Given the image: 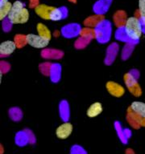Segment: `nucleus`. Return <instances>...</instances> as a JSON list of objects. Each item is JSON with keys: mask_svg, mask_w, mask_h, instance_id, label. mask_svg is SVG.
I'll return each mask as SVG.
<instances>
[{"mask_svg": "<svg viewBox=\"0 0 145 154\" xmlns=\"http://www.w3.org/2000/svg\"><path fill=\"white\" fill-rule=\"evenodd\" d=\"M7 19L12 24L25 23L29 19L28 10L21 1H15Z\"/></svg>", "mask_w": 145, "mask_h": 154, "instance_id": "1", "label": "nucleus"}, {"mask_svg": "<svg viewBox=\"0 0 145 154\" xmlns=\"http://www.w3.org/2000/svg\"><path fill=\"white\" fill-rule=\"evenodd\" d=\"M143 24L139 18L132 16L128 18L123 30L131 42H137L143 33Z\"/></svg>", "mask_w": 145, "mask_h": 154, "instance_id": "2", "label": "nucleus"}, {"mask_svg": "<svg viewBox=\"0 0 145 154\" xmlns=\"http://www.w3.org/2000/svg\"><path fill=\"white\" fill-rule=\"evenodd\" d=\"M36 14L45 20L58 21L65 17V13L60 8L50 7L45 4H39L35 8Z\"/></svg>", "mask_w": 145, "mask_h": 154, "instance_id": "3", "label": "nucleus"}, {"mask_svg": "<svg viewBox=\"0 0 145 154\" xmlns=\"http://www.w3.org/2000/svg\"><path fill=\"white\" fill-rule=\"evenodd\" d=\"M123 79H124L126 86L133 96L139 97L142 95V89L140 88V84H138L137 79L133 72H128L125 74Z\"/></svg>", "mask_w": 145, "mask_h": 154, "instance_id": "4", "label": "nucleus"}, {"mask_svg": "<svg viewBox=\"0 0 145 154\" xmlns=\"http://www.w3.org/2000/svg\"><path fill=\"white\" fill-rule=\"evenodd\" d=\"M96 37L100 43H106L111 38V24L106 22H102L95 29Z\"/></svg>", "mask_w": 145, "mask_h": 154, "instance_id": "5", "label": "nucleus"}, {"mask_svg": "<svg viewBox=\"0 0 145 154\" xmlns=\"http://www.w3.org/2000/svg\"><path fill=\"white\" fill-rule=\"evenodd\" d=\"M127 120L128 124L135 129H139L140 127H145V117L134 112L130 107L128 108L127 112Z\"/></svg>", "mask_w": 145, "mask_h": 154, "instance_id": "6", "label": "nucleus"}, {"mask_svg": "<svg viewBox=\"0 0 145 154\" xmlns=\"http://www.w3.org/2000/svg\"><path fill=\"white\" fill-rule=\"evenodd\" d=\"M27 39L29 45L36 48H44L48 45L49 43V41L46 40L44 38H41L39 35H35V34L27 35Z\"/></svg>", "mask_w": 145, "mask_h": 154, "instance_id": "7", "label": "nucleus"}, {"mask_svg": "<svg viewBox=\"0 0 145 154\" xmlns=\"http://www.w3.org/2000/svg\"><path fill=\"white\" fill-rule=\"evenodd\" d=\"M106 88L107 91L111 95H112L114 97H121L125 93V89L120 84H117L115 82L109 81L106 85Z\"/></svg>", "mask_w": 145, "mask_h": 154, "instance_id": "8", "label": "nucleus"}, {"mask_svg": "<svg viewBox=\"0 0 145 154\" xmlns=\"http://www.w3.org/2000/svg\"><path fill=\"white\" fill-rule=\"evenodd\" d=\"M72 132V125L69 122L60 125L56 130V135L60 139H66L69 137Z\"/></svg>", "mask_w": 145, "mask_h": 154, "instance_id": "9", "label": "nucleus"}, {"mask_svg": "<svg viewBox=\"0 0 145 154\" xmlns=\"http://www.w3.org/2000/svg\"><path fill=\"white\" fill-rule=\"evenodd\" d=\"M104 21V16L102 14H97L91 15L85 19L84 25L87 27H97Z\"/></svg>", "mask_w": 145, "mask_h": 154, "instance_id": "10", "label": "nucleus"}, {"mask_svg": "<svg viewBox=\"0 0 145 154\" xmlns=\"http://www.w3.org/2000/svg\"><path fill=\"white\" fill-rule=\"evenodd\" d=\"M16 48V45L13 41L7 40L2 43L0 45V55H1V57L11 55V53L14 52Z\"/></svg>", "mask_w": 145, "mask_h": 154, "instance_id": "11", "label": "nucleus"}, {"mask_svg": "<svg viewBox=\"0 0 145 154\" xmlns=\"http://www.w3.org/2000/svg\"><path fill=\"white\" fill-rule=\"evenodd\" d=\"M11 2H10L8 0H0V19L4 20L6 18L8 17L10 12L12 8Z\"/></svg>", "mask_w": 145, "mask_h": 154, "instance_id": "12", "label": "nucleus"}, {"mask_svg": "<svg viewBox=\"0 0 145 154\" xmlns=\"http://www.w3.org/2000/svg\"><path fill=\"white\" fill-rule=\"evenodd\" d=\"M127 17L125 11H118L114 13L113 17L114 23L118 28H123L126 24V22L127 20Z\"/></svg>", "mask_w": 145, "mask_h": 154, "instance_id": "13", "label": "nucleus"}, {"mask_svg": "<svg viewBox=\"0 0 145 154\" xmlns=\"http://www.w3.org/2000/svg\"><path fill=\"white\" fill-rule=\"evenodd\" d=\"M81 29L79 27V25H67L65 27H63L62 29V34L63 35L67 37V38H71V37H74L77 35H79Z\"/></svg>", "mask_w": 145, "mask_h": 154, "instance_id": "14", "label": "nucleus"}, {"mask_svg": "<svg viewBox=\"0 0 145 154\" xmlns=\"http://www.w3.org/2000/svg\"><path fill=\"white\" fill-rule=\"evenodd\" d=\"M102 112V105L99 102H95L93 104L89 106V108L87 109V116L90 118L96 117L99 114H101Z\"/></svg>", "mask_w": 145, "mask_h": 154, "instance_id": "15", "label": "nucleus"}, {"mask_svg": "<svg viewBox=\"0 0 145 154\" xmlns=\"http://www.w3.org/2000/svg\"><path fill=\"white\" fill-rule=\"evenodd\" d=\"M118 44H115V43H113L111 44L110 47L107 49V52H106V57L105 62L107 65H110L112 63V62L114 60V57L115 55H117V52H118Z\"/></svg>", "mask_w": 145, "mask_h": 154, "instance_id": "16", "label": "nucleus"}, {"mask_svg": "<svg viewBox=\"0 0 145 154\" xmlns=\"http://www.w3.org/2000/svg\"><path fill=\"white\" fill-rule=\"evenodd\" d=\"M130 108L140 116L145 117V103H143L141 101H134L130 104Z\"/></svg>", "mask_w": 145, "mask_h": 154, "instance_id": "17", "label": "nucleus"}, {"mask_svg": "<svg viewBox=\"0 0 145 154\" xmlns=\"http://www.w3.org/2000/svg\"><path fill=\"white\" fill-rule=\"evenodd\" d=\"M36 30L38 32V35L40 36L41 38H44L46 40L50 41L52 34H51L50 30L43 23H38L36 26Z\"/></svg>", "mask_w": 145, "mask_h": 154, "instance_id": "18", "label": "nucleus"}, {"mask_svg": "<svg viewBox=\"0 0 145 154\" xmlns=\"http://www.w3.org/2000/svg\"><path fill=\"white\" fill-rule=\"evenodd\" d=\"M41 55L46 59H60L63 56V53L55 49H45L42 51Z\"/></svg>", "mask_w": 145, "mask_h": 154, "instance_id": "19", "label": "nucleus"}, {"mask_svg": "<svg viewBox=\"0 0 145 154\" xmlns=\"http://www.w3.org/2000/svg\"><path fill=\"white\" fill-rule=\"evenodd\" d=\"M28 141H31V139H30L29 134H27V131H23V132L17 133L15 142L18 145L23 146V145H25Z\"/></svg>", "mask_w": 145, "mask_h": 154, "instance_id": "20", "label": "nucleus"}, {"mask_svg": "<svg viewBox=\"0 0 145 154\" xmlns=\"http://www.w3.org/2000/svg\"><path fill=\"white\" fill-rule=\"evenodd\" d=\"M135 16L139 18L143 26H145V0H139V8L135 14Z\"/></svg>", "mask_w": 145, "mask_h": 154, "instance_id": "21", "label": "nucleus"}, {"mask_svg": "<svg viewBox=\"0 0 145 154\" xmlns=\"http://www.w3.org/2000/svg\"><path fill=\"white\" fill-rule=\"evenodd\" d=\"M79 35L81 37H84V38H89V39H93L96 37L95 30L91 27H87V26L81 29Z\"/></svg>", "mask_w": 145, "mask_h": 154, "instance_id": "22", "label": "nucleus"}, {"mask_svg": "<svg viewBox=\"0 0 145 154\" xmlns=\"http://www.w3.org/2000/svg\"><path fill=\"white\" fill-rule=\"evenodd\" d=\"M60 117L64 121H67L69 117V105L66 101H62L60 104Z\"/></svg>", "mask_w": 145, "mask_h": 154, "instance_id": "23", "label": "nucleus"}, {"mask_svg": "<svg viewBox=\"0 0 145 154\" xmlns=\"http://www.w3.org/2000/svg\"><path fill=\"white\" fill-rule=\"evenodd\" d=\"M50 76L51 79L53 82H57L60 79V65L54 63L52 66L50 72Z\"/></svg>", "mask_w": 145, "mask_h": 154, "instance_id": "24", "label": "nucleus"}, {"mask_svg": "<svg viewBox=\"0 0 145 154\" xmlns=\"http://www.w3.org/2000/svg\"><path fill=\"white\" fill-rule=\"evenodd\" d=\"M14 42L18 48H24V46L27 43V35H16L14 36Z\"/></svg>", "mask_w": 145, "mask_h": 154, "instance_id": "25", "label": "nucleus"}, {"mask_svg": "<svg viewBox=\"0 0 145 154\" xmlns=\"http://www.w3.org/2000/svg\"><path fill=\"white\" fill-rule=\"evenodd\" d=\"M52 66H53V64L50 63H44L40 65V70L41 73L44 75L49 76Z\"/></svg>", "mask_w": 145, "mask_h": 154, "instance_id": "26", "label": "nucleus"}, {"mask_svg": "<svg viewBox=\"0 0 145 154\" xmlns=\"http://www.w3.org/2000/svg\"><path fill=\"white\" fill-rule=\"evenodd\" d=\"M91 39L89 38H84V37H80L79 38H77V40L75 42V48L81 49V48H84L85 47H86V45L90 42Z\"/></svg>", "mask_w": 145, "mask_h": 154, "instance_id": "27", "label": "nucleus"}, {"mask_svg": "<svg viewBox=\"0 0 145 154\" xmlns=\"http://www.w3.org/2000/svg\"><path fill=\"white\" fill-rule=\"evenodd\" d=\"M115 37L121 41H125V42H128V43H132V42L129 39V38H128L127 36V35H126L125 31L123 30V28H118V31H117V33H116L115 35Z\"/></svg>", "mask_w": 145, "mask_h": 154, "instance_id": "28", "label": "nucleus"}, {"mask_svg": "<svg viewBox=\"0 0 145 154\" xmlns=\"http://www.w3.org/2000/svg\"><path fill=\"white\" fill-rule=\"evenodd\" d=\"M10 116L12 120H19L22 118V112L19 108H11L9 112Z\"/></svg>", "mask_w": 145, "mask_h": 154, "instance_id": "29", "label": "nucleus"}, {"mask_svg": "<svg viewBox=\"0 0 145 154\" xmlns=\"http://www.w3.org/2000/svg\"><path fill=\"white\" fill-rule=\"evenodd\" d=\"M114 126H115L116 131H117V132H118V137H120V139H121V140H122V142H124V143H126L127 137H126L125 133H124V130L121 129L120 125H119L118 122H116L115 124H114Z\"/></svg>", "mask_w": 145, "mask_h": 154, "instance_id": "30", "label": "nucleus"}, {"mask_svg": "<svg viewBox=\"0 0 145 154\" xmlns=\"http://www.w3.org/2000/svg\"><path fill=\"white\" fill-rule=\"evenodd\" d=\"M10 70V65L8 63L5 62V61H1L0 63V71H1V74L6 73Z\"/></svg>", "mask_w": 145, "mask_h": 154, "instance_id": "31", "label": "nucleus"}, {"mask_svg": "<svg viewBox=\"0 0 145 154\" xmlns=\"http://www.w3.org/2000/svg\"><path fill=\"white\" fill-rule=\"evenodd\" d=\"M71 154H86V152H85L84 149H82V147L75 145V146H73L72 148Z\"/></svg>", "mask_w": 145, "mask_h": 154, "instance_id": "32", "label": "nucleus"}, {"mask_svg": "<svg viewBox=\"0 0 145 154\" xmlns=\"http://www.w3.org/2000/svg\"><path fill=\"white\" fill-rule=\"evenodd\" d=\"M11 24H12L11 22L8 20V19H7V23H3V24H2V28H3V31H8L11 29V26H9V25H11Z\"/></svg>", "mask_w": 145, "mask_h": 154, "instance_id": "33", "label": "nucleus"}, {"mask_svg": "<svg viewBox=\"0 0 145 154\" xmlns=\"http://www.w3.org/2000/svg\"><path fill=\"white\" fill-rule=\"evenodd\" d=\"M40 0H29V7L31 8H36L39 5Z\"/></svg>", "mask_w": 145, "mask_h": 154, "instance_id": "34", "label": "nucleus"}, {"mask_svg": "<svg viewBox=\"0 0 145 154\" xmlns=\"http://www.w3.org/2000/svg\"><path fill=\"white\" fill-rule=\"evenodd\" d=\"M126 154H135V152H134L133 150H131V149H127V150L126 151Z\"/></svg>", "mask_w": 145, "mask_h": 154, "instance_id": "35", "label": "nucleus"}, {"mask_svg": "<svg viewBox=\"0 0 145 154\" xmlns=\"http://www.w3.org/2000/svg\"><path fill=\"white\" fill-rule=\"evenodd\" d=\"M60 35V33H59V31H55V33H54V35H55V36H57V35Z\"/></svg>", "mask_w": 145, "mask_h": 154, "instance_id": "36", "label": "nucleus"}, {"mask_svg": "<svg viewBox=\"0 0 145 154\" xmlns=\"http://www.w3.org/2000/svg\"><path fill=\"white\" fill-rule=\"evenodd\" d=\"M69 1L71 2H73V3H75V2H77V0H69Z\"/></svg>", "mask_w": 145, "mask_h": 154, "instance_id": "37", "label": "nucleus"}]
</instances>
